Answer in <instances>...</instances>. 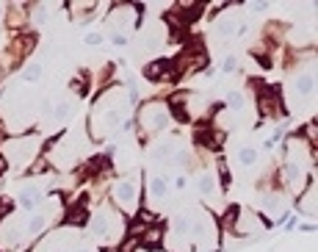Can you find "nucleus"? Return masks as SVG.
Returning <instances> with one entry per match:
<instances>
[{"instance_id": "obj_21", "label": "nucleus", "mask_w": 318, "mask_h": 252, "mask_svg": "<svg viewBox=\"0 0 318 252\" xmlns=\"http://www.w3.org/2000/svg\"><path fill=\"white\" fill-rule=\"evenodd\" d=\"M80 252H97V249H92V247H86V249H80Z\"/></svg>"}, {"instance_id": "obj_20", "label": "nucleus", "mask_w": 318, "mask_h": 252, "mask_svg": "<svg viewBox=\"0 0 318 252\" xmlns=\"http://www.w3.org/2000/svg\"><path fill=\"white\" fill-rule=\"evenodd\" d=\"M266 9H269V3H254L252 6V11H257V14H260V11H266Z\"/></svg>"}, {"instance_id": "obj_3", "label": "nucleus", "mask_w": 318, "mask_h": 252, "mask_svg": "<svg viewBox=\"0 0 318 252\" xmlns=\"http://www.w3.org/2000/svg\"><path fill=\"white\" fill-rule=\"evenodd\" d=\"M169 108L163 103H147L141 105V114H138V128H141V138L147 133H161L163 128L169 125Z\"/></svg>"}, {"instance_id": "obj_22", "label": "nucleus", "mask_w": 318, "mask_h": 252, "mask_svg": "<svg viewBox=\"0 0 318 252\" xmlns=\"http://www.w3.org/2000/svg\"><path fill=\"white\" fill-rule=\"evenodd\" d=\"M0 17H3V9H0Z\"/></svg>"}, {"instance_id": "obj_12", "label": "nucleus", "mask_w": 318, "mask_h": 252, "mask_svg": "<svg viewBox=\"0 0 318 252\" xmlns=\"http://www.w3.org/2000/svg\"><path fill=\"white\" fill-rule=\"evenodd\" d=\"M83 222H86V208L83 205L67 211V216H64V225H72V228H78V225H83Z\"/></svg>"}, {"instance_id": "obj_6", "label": "nucleus", "mask_w": 318, "mask_h": 252, "mask_svg": "<svg viewBox=\"0 0 318 252\" xmlns=\"http://www.w3.org/2000/svg\"><path fill=\"white\" fill-rule=\"evenodd\" d=\"M296 97H299V103H307V100H313L315 97V75L313 72H302L296 78Z\"/></svg>"}, {"instance_id": "obj_8", "label": "nucleus", "mask_w": 318, "mask_h": 252, "mask_svg": "<svg viewBox=\"0 0 318 252\" xmlns=\"http://www.w3.org/2000/svg\"><path fill=\"white\" fill-rule=\"evenodd\" d=\"M235 25H238V22H235L233 20V17L230 14H227V17H221V20H216V36H219V39H227V36H233L235 34Z\"/></svg>"}, {"instance_id": "obj_16", "label": "nucleus", "mask_w": 318, "mask_h": 252, "mask_svg": "<svg viewBox=\"0 0 318 252\" xmlns=\"http://www.w3.org/2000/svg\"><path fill=\"white\" fill-rule=\"evenodd\" d=\"M39 78H42V67H39V64L28 67V69L22 72V80H25V83H36Z\"/></svg>"}, {"instance_id": "obj_18", "label": "nucleus", "mask_w": 318, "mask_h": 252, "mask_svg": "<svg viewBox=\"0 0 318 252\" xmlns=\"http://www.w3.org/2000/svg\"><path fill=\"white\" fill-rule=\"evenodd\" d=\"M103 42V36L97 34V31H92V34H86V45H100Z\"/></svg>"}, {"instance_id": "obj_2", "label": "nucleus", "mask_w": 318, "mask_h": 252, "mask_svg": "<svg viewBox=\"0 0 318 252\" xmlns=\"http://www.w3.org/2000/svg\"><path fill=\"white\" fill-rule=\"evenodd\" d=\"M39 142L34 136H20V138H9L3 144V158H9L17 169H25L28 163H34Z\"/></svg>"}, {"instance_id": "obj_5", "label": "nucleus", "mask_w": 318, "mask_h": 252, "mask_svg": "<svg viewBox=\"0 0 318 252\" xmlns=\"http://www.w3.org/2000/svg\"><path fill=\"white\" fill-rule=\"evenodd\" d=\"M113 200L122 211H136L138 208V180L136 178H122L113 186Z\"/></svg>"}, {"instance_id": "obj_17", "label": "nucleus", "mask_w": 318, "mask_h": 252, "mask_svg": "<svg viewBox=\"0 0 318 252\" xmlns=\"http://www.w3.org/2000/svg\"><path fill=\"white\" fill-rule=\"evenodd\" d=\"M230 105H233L235 111H244V94L233 92V94H230Z\"/></svg>"}, {"instance_id": "obj_9", "label": "nucleus", "mask_w": 318, "mask_h": 252, "mask_svg": "<svg viewBox=\"0 0 318 252\" xmlns=\"http://www.w3.org/2000/svg\"><path fill=\"white\" fill-rule=\"evenodd\" d=\"M235 161H238L241 166L249 169V166H254V163H257V150H254V147H241L238 153H235Z\"/></svg>"}, {"instance_id": "obj_7", "label": "nucleus", "mask_w": 318, "mask_h": 252, "mask_svg": "<svg viewBox=\"0 0 318 252\" xmlns=\"http://www.w3.org/2000/svg\"><path fill=\"white\" fill-rule=\"evenodd\" d=\"M161 241H163V230L158 228V225H152V228H147L141 236H138V244L147 247V249H158V247H161Z\"/></svg>"}, {"instance_id": "obj_11", "label": "nucleus", "mask_w": 318, "mask_h": 252, "mask_svg": "<svg viewBox=\"0 0 318 252\" xmlns=\"http://www.w3.org/2000/svg\"><path fill=\"white\" fill-rule=\"evenodd\" d=\"M196 188H199V194H202V197H211V194L216 191V183H213V175L202 172V175H199V178H196Z\"/></svg>"}, {"instance_id": "obj_4", "label": "nucleus", "mask_w": 318, "mask_h": 252, "mask_svg": "<svg viewBox=\"0 0 318 252\" xmlns=\"http://www.w3.org/2000/svg\"><path fill=\"white\" fill-rule=\"evenodd\" d=\"M188 233L194 236V241L199 244V247H211V244L216 241V222L208 216L205 211H196V213H191Z\"/></svg>"}, {"instance_id": "obj_14", "label": "nucleus", "mask_w": 318, "mask_h": 252, "mask_svg": "<svg viewBox=\"0 0 318 252\" xmlns=\"http://www.w3.org/2000/svg\"><path fill=\"white\" fill-rule=\"evenodd\" d=\"M72 108H75V105L69 103V100H67V103H59V105L53 108V117H55V119H69V117H72Z\"/></svg>"}, {"instance_id": "obj_10", "label": "nucleus", "mask_w": 318, "mask_h": 252, "mask_svg": "<svg viewBox=\"0 0 318 252\" xmlns=\"http://www.w3.org/2000/svg\"><path fill=\"white\" fill-rule=\"evenodd\" d=\"M166 191H169L166 178H161V175H158V178H152V180H150V194H152L155 200H163V197H166Z\"/></svg>"}, {"instance_id": "obj_19", "label": "nucleus", "mask_w": 318, "mask_h": 252, "mask_svg": "<svg viewBox=\"0 0 318 252\" xmlns=\"http://www.w3.org/2000/svg\"><path fill=\"white\" fill-rule=\"evenodd\" d=\"M233 69H235V59H233V55H230V59H227V61H224V72H233Z\"/></svg>"}, {"instance_id": "obj_13", "label": "nucleus", "mask_w": 318, "mask_h": 252, "mask_svg": "<svg viewBox=\"0 0 318 252\" xmlns=\"http://www.w3.org/2000/svg\"><path fill=\"white\" fill-rule=\"evenodd\" d=\"M263 208L269 213H282V200H279V194H266V197H263Z\"/></svg>"}, {"instance_id": "obj_1", "label": "nucleus", "mask_w": 318, "mask_h": 252, "mask_svg": "<svg viewBox=\"0 0 318 252\" xmlns=\"http://www.w3.org/2000/svg\"><path fill=\"white\" fill-rule=\"evenodd\" d=\"M89 233H92L94 238H103V241L113 244V241H117V238L125 233V222H122V216H119L113 208L103 205V208H100V211L92 216V222H89Z\"/></svg>"}, {"instance_id": "obj_15", "label": "nucleus", "mask_w": 318, "mask_h": 252, "mask_svg": "<svg viewBox=\"0 0 318 252\" xmlns=\"http://www.w3.org/2000/svg\"><path fill=\"white\" fill-rule=\"evenodd\" d=\"M22 17H25V11L20 9V6H11V9H9V20H6V22H9L11 28H20Z\"/></svg>"}]
</instances>
